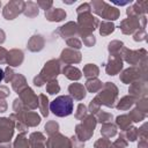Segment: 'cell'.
<instances>
[{"label": "cell", "mask_w": 148, "mask_h": 148, "mask_svg": "<svg viewBox=\"0 0 148 148\" xmlns=\"http://www.w3.org/2000/svg\"><path fill=\"white\" fill-rule=\"evenodd\" d=\"M74 102L69 95H61L56 97L50 103V110L58 117H66L73 112Z\"/></svg>", "instance_id": "1"}, {"label": "cell", "mask_w": 148, "mask_h": 148, "mask_svg": "<svg viewBox=\"0 0 148 148\" xmlns=\"http://www.w3.org/2000/svg\"><path fill=\"white\" fill-rule=\"evenodd\" d=\"M2 79H3V71L0 68V82L2 81Z\"/></svg>", "instance_id": "2"}]
</instances>
